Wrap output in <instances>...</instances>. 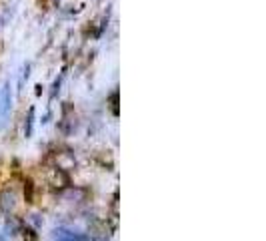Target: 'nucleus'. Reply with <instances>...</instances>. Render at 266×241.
Masks as SVG:
<instances>
[{
  "mask_svg": "<svg viewBox=\"0 0 266 241\" xmlns=\"http://www.w3.org/2000/svg\"><path fill=\"white\" fill-rule=\"evenodd\" d=\"M52 239L54 241H88V235L80 229H74L70 225H58L52 229Z\"/></svg>",
  "mask_w": 266,
  "mask_h": 241,
  "instance_id": "obj_3",
  "label": "nucleus"
},
{
  "mask_svg": "<svg viewBox=\"0 0 266 241\" xmlns=\"http://www.w3.org/2000/svg\"><path fill=\"white\" fill-rule=\"evenodd\" d=\"M44 181H46V185H48L52 191H56V193H62L66 187H70V177H68V173H64V171H60V169H56V167H52V165H48V167L44 169Z\"/></svg>",
  "mask_w": 266,
  "mask_h": 241,
  "instance_id": "obj_2",
  "label": "nucleus"
},
{
  "mask_svg": "<svg viewBox=\"0 0 266 241\" xmlns=\"http://www.w3.org/2000/svg\"><path fill=\"white\" fill-rule=\"evenodd\" d=\"M34 115H36V111H34V107H30L26 117H24V137L26 139H30L34 133Z\"/></svg>",
  "mask_w": 266,
  "mask_h": 241,
  "instance_id": "obj_6",
  "label": "nucleus"
},
{
  "mask_svg": "<svg viewBox=\"0 0 266 241\" xmlns=\"http://www.w3.org/2000/svg\"><path fill=\"white\" fill-rule=\"evenodd\" d=\"M12 111V87L10 81H4L0 87V119H8Z\"/></svg>",
  "mask_w": 266,
  "mask_h": 241,
  "instance_id": "obj_4",
  "label": "nucleus"
},
{
  "mask_svg": "<svg viewBox=\"0 0 266 241\" xmlns=\"http://www.w3.org/2000/svg\"><path fill=\"white\" fill-rule=\"evenodd\" d=\"M16 207H18V195H16V191L14 189H4L0 193V211L4 215H14Z\"/></svg>",
  "mask_w": 266,
  "mask_h": 241,
  "instance_id": "obj_5",
  "label": "nucleus"
},
{
  "mask_svg": "<svg viewBox=\"0 0 266 241\" xmlns=\"http://www.w3.org/2000/svg\"><path fill=\"white\" fill-rule=\"evenodd\" d=\"M48 161H50L52 167H56V169H60L64 173H72L76 169V165H78L76 163V155L70 149H54L50 153Z\"/></svg>",
  "mask_w": 266,
  "mask_h": 241,
  "instance_id": "obj_1",
  "label": "nucleus"
},
{
  "mask_svg": "<svg viewBox=\"0 0 266 241\" xmlns=\"http://www.w3.org/2000/svg\"><path fill=\"white\" fill-rule=\"evenodd\" d=\"M28 76H30V62H26V64L22 66V70H20V78H18V93L24 89V83L28 81Z\"/></svg>",
  "mask_w": 266,
  "mask_h": 241,
  "instance_id": "obj_7",
  "label": "nucleus"
}]
</instances>
